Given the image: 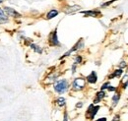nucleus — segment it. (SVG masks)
<instances>
[{"label": "nucleus", "mask_w": 128, "mask_h": 121, "mask_svg": "<svg viewBox=\"0 0 128 121\" xmlns=\"http://www.w3.org/2000/svg\"><path fill=\"white\" fill-rule=\"evenodd\" d=\"M68 90V82L67 80L62 79L57 81L54 84V91L58 94H63Z\"/></svg>", "instance_id": "1"}, {"label": "nucleus", "mask_w": 128, "mask_h": 121, "mask_svg": "<svg viewBox=\"0 0 128 121\" xmlns=\"http://www.w3.org/2000/svg\"><path fill=\"white\" fill-rule=\"evenodd\" d=\"M85 85H86V81H85V79L83 78H77L75 79L74 82H73V90L74 91H81L84 89Z\"/></svg>", "instance_id": "2"}, {"label": "nucleus", "mask_w": 128, "mask_h": 121, "mask_svg": "<svg viewBox=\"0 0 128 121\" xmlns=\"http://www.w3.org/2000/svg\"><path fill=\"white\" fill-rule=\"evenodd\" d=\"M3 10L5 11V13L7 14V16H10V17H13V18H20L21 17V14L18 13L14 8L6 6V7H4Z\"/></svg>", "instance_id": "3"}, {"label": "nucleus", "mask_w": 128, "mask_h": 121, "mask_svg": "<svg viewBox=\"0 0 128 121\" xmlns=\"http://www.w3.org/2000/svg\"><path fill=\"white\" fill-rule=\"evenodd\" d=\"M84 46V40H82V38H81V40H80L77 43H76V44L73 46V48H71V49L68 51V52H66L65 53V54L62 56V57H61V58H63V57H66V56H68L69 54H71V53H72V52H74V51H76V50H78V49H80V48H82Z\"/></svg>", "instance_id": "4"}, {"label": "nucleus", "mask_w": 128, "mask_h": 121, "mask_svg": "<svg viewBox=\"0 0 128 121\" xmlns=\"http://www.w3.org/2000/svg\"><path fill=\"white\" fill-rule=\"evenodd\" d=\"M49 41H50V44L51 45H59L60 43L57 40V33H56V30L51 33L50 37H49Z\"/></svg>", "instance_id": "5"}, {"label": "nucleus", "mask_w": 128, "mask_h": 121, "mask_svg": "<svg viewBox=\"0 0 128 121\" xmlns=\"http://www.w3.org/2000/svg\"><path fill=\"white\" fill-rule=\"evenodd\" d=\"M97 80H98V76H97V73L95 71H92L91 74L87 77V81H88V83H90V84L97 83Z\"/></svg>", "instance_id": "6"}, {"label": "nucleus", "mask_w": 128, "mask_h": 121, "mask_svg": "<svg viewBox=\"0 0 128 121\" xmlns=\"http://www.w3.org/2000/svg\"><path fill=\"white\" fill-rule=\"evenodd\" d=\"M8 22V16L5 13V11L0 7V24L3 25V24H6Z\"/></svg>", "instance_id": "7"}, {"label": "nucleus", "mask_w": 128, "mask_h": 121, "mask_svg": "<svg viewBox=\"0 0 128 121\" xmlns=\"http://www.w3.org/2000/svg\"><path fill=\"white\" fill-rule=\"evenodd\" d=\"M106 96V94H105V92L103 91H101V92H99V93L97 94V98H96V99H95V101H94V103H98L99 100H101L102 99H103Z\"/></svg>", "instance_id": "8"}, {"label": "nucleus", "mask_w": 128, "mask_h": 121, "mask_svg": "<svg viewBox=\"0 0 128 121\" xmlns=\"http://www.w3.org/2000/svg\"><path fill=\"white\" fill-rule=\"evenodd\" d=\"M58 15V11L57 10H51V11H49L48 13H47V15H46V19H52V18H54V17H56Z\"/></svg>", "instance_id": "9"}, {"label": "nucleus", "mask_w": 128, "mask_h": 121, "mask_svg": "<svg viewBox=\"0 0 128 121\" xmlns=\"http://www.w3.org/2000/svg\"><path fill=\"white\" fill-rule=\"evenodd\" d=\"M83 14H85L86 16H92V17H97L99 12V11H82Z\"/></svg>", "instance_id": "10"}, {"label": "nucleus", "mask_w": 128, "mask_h": 121, "mask_svg": "<svg viewBox=\"0 0 128 121\" xmlns=\"http://www.w3.org/2000/svg\"><path fill=\"white\" fill-rule=\"evenodd\" d=\"M122 70L121 69H117V70H115L114 72H113V73L110 76V77H108V78H110V79H112V78H114V77H119L121 74H122Z\"/></svg>", "instance_id": "11"}, {"label": "nucleus", "mask_w": 128, "mask_h": 121, "mask_svg": "<svg viewBox=\"0 0 128 121\" xmlns=\"http://www.w3.org/2000/svg\"><path fill=\"white\" fill-rule=\"evenodd\" d=\"M80 9V6L78 5H75L73 7H68V9L66 10V13H71V12H74V11H78Z\"/></svg>", "instance_id": "12"}, {"label": "nucleus", "mask_w": 128, "mask_h": 121, "mask_svg": "<svg viewBox=\"0 0 128 121\" xmlns=\"http://www.w3.org/2000/svg\"><path fill=\"white\" fill-rule=\"evenodd\" d=\"M119 98H120V95L119 94H116L113 95V98H112V103H113V106H115L116 103H118V100H119Z\"/></svg>", "instance_id": "13"}, {"label": "nucleus", "mask_w": 128, "mask_h": 121, "mask_svg": "<svg viewBox=\"0 0 128 121\" xmlns=\"http://www.w3.org/2000/svg\"><path fill=\"white\" fill-rule=\"evenodd\" d=\"M56 103H57V104L59 105V106H64L65 105V99L64 98H58L57 99V100H56Z\"/></svg>", "instance_id": "14"}, {"label": "nucleus", "mask_w": 128, "mask_h": 121, "mask_svg": "<svg viewBox=\"0 0 128 121\" xmlns=\"http://www.w3.org/2000/svg\"><path fill=\"white\" fill-rule=\"evenodd\" d=\"M31 47H32L36 52L41 53V48H40V46H37V45H36V44H31Z\"/></svg>", "instance_id": "15"}, {"label": "nucleus", "mask_w": 128, "mask_h": 121, "mask_svg": "<svg viewBox=\"0 0 128 121\" xmlns=\"http://www.w3.org/2000/svg\"><path fill=\"white\" fill-rule=\"evenodd\" d=\"M82 62V57L80 56V55H77L75 57V63L76 64H79V63H81Z\"/></svg>", "instance_id": "16"}, {"label": "nucleus", "mask_w": 128, "mask_h": 121, "mask_svg": "<svg viewBox=\"0 0 128 121\" xmlns=\"http://www.w3.org/2000/svg\"><path fill=\"white\" fill-rule=\"evenodd\" d=\"M114 1H115V0H110V1H108V2H106V3H103L102 5V7L103 8V7H106V6H108V5H110V4H111L112 2H114Z\"/></svg>", "instance_id": "17"}, {"label": "nucleus", "mask_w": 128, "mask_h": 121, "mask_svg": "<svg viewBox=\"0 0 128 121\" xmlns=\"http://www.w3.org/2000/svg\"><path fill=\"white\" fill-rule=\"evenodd\" d=\"M108 86H110V83H106V84H103L102 86V91H103L105 89H107L108 88Z\"/></svg>", "instance_id": "18"}, {"label": "nucleus", "mask_w": 128, "mask_h": 121, "mask_svg": "<svg viewBox=\"0 0 128 121\" xmlns=\"http://www.w3.org/2000/svg\"><path fill=\"white\" fill-rule=\"evenodd\" d=\"M107 90L110 91V92H114L115 90H116V88H114V87H111V86H108V88H107Z\"/></svg>", "instance_id": "19"}, {"label": "nucleus", "mask_w": 128, "mask_h": 121, "mask_svg": "<svg viewBox=\"0 0 128 121\" xmlns=\"http://www.w3.org/2000/svg\"><path fill=\"white\" fill-rule=\"evenodd\" d=\"M64 121H69V119H68V114H67V112H65V113H64Z\"/></svg>", "instance_id": "20"}, {"label": "nucleus", "mask_w": 128, "mask_h": 121, "mask_svg": "<svg viewBox=\"0 0 128 121\" xmlns=\"http://www.w3.org/2000/svg\"><path fill=\"white\" fill-rule=\"evenodd\" d=\"M119 66L121 67V68H123V67H125V66H126V63H125V62H124V61H122V62H121V63L119 64Z\"/></svg>", "instance_id": "21"}, {"label": "nucleus", "mask_w": 128, "mask_h": 121, "mask_svg": "<svg viewBox=\"0 0 128 121\" xmlns=\"http://www.w3.org/2000/svg\"><path fill=\"white\" fill-rule=\"evenodd\" d=\"M75 72H76V65L74 64V65L72 66V73L74 74V73H75Z\"/></svg>", "instance_id": "22"}, {"label": "nucleus", "mask_w": 128, "mask_h": 121, "mask_svg": "<svg viewBox=\"0 0 128 121\" xmlns=\"http://www.w3.org/2000/svg\"><path fill=\"white\" fill-rule=\"evenodd\" d=\"M97 121H106V118H105V117H102V118H99V119H98Z\"/></svg>", "instance_id": "23"}, {"label": "nucleus", "mask_w": 128, "mask_h": 121, "mask_svg": "<svg viewBox=\"0 0 128 121\" xmlns=\"http://www.w3.org/2000/svg\"><path fill=\"white\" fill-rule=\"evenodd\" d=\"M76 106H77V107H82V106H83V103H77V105H76Z\"/></svg>", "instance_id": "24"}, {"label": "nucleus", "mask_w": 128, "mask_h": 121, "mask_svg": "<svg viewBox=\"0 0 128 121\" xmlns=\"http://www.w3.org/2000/svg\"><path fill=\"white\" fill-rule=\"evenodd\" d=\"M4 1H5V0H0V4H1L2 2H4Z\"/></svg>", "instance_id": "25"}]
</instances>
